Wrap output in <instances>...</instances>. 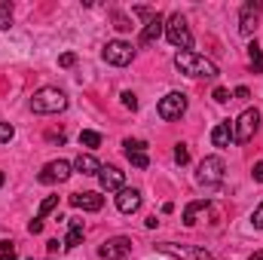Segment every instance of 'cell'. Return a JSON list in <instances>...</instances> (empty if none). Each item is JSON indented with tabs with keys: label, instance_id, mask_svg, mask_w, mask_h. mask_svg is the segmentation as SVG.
Listing matches in <instances>:
<instances>
[{
	"label": "cell",
	"instance_id": "obj_1",
	"mask_svg": "<svg viewBox=\"0 0 263 260\" xmlns=\"http://www.w3.org/2000/svg\"><path fill=\"white\" fill-rule=\"evenodd\" d=\"M175 67H178L181 73H187V77H205V80H214V77H217V65L208 62V59L199 55V52H178V55H175Z\"/></svg>",
	"mask_w": 263,
	"mask_h": 260
},
{
	"label": "cell",
	"instance_id": "obj_2",
	"mask_svg": "<svg viewBox=\"0 0 263 260\" xmlns=\"http://www.w3.org/2000/svg\"><path fill=\"white\" fill-rule=\"evenodd\" d=\"M67 107V95L55 86H43L31 95V110L34 114H62Z\"/></svg>",
	"mask_w": 263,
	"mask_h": 260
},
{
	"label": "cell",
	"instance_id": "obj_3",
	"mask_svg": "<svg viewBox=\"0 0 263 260\" xmlns=\"http://www.w3.org/2000/svg\"><path fill=\"white\" fill-rule=\"evenodd\" d=\"M165 37H168V43L178 46L181 52H193V34H190V25H187V18H184L181 12L168 15V22H165Z\"/></svg>",
	"mask_w": 263,
	"mask_h": 260
},
{
	"label": "cell",
	"instance_id": "obj_4",
	"mask_svg": "<svg viewBox=\"0 0 263 260\" xmlns=\"http://www.w3.org/2000/svg\"><path fill=\"white\" fill-rule=\"evenodd\" d=\"M223 172H227V165H223L220 156H205L196 169V184H202V187H217L223 181Z\"/></svg>",
	"mask_w": 263,
	"mask_h": 260
},
{
	"label": "cell",
	"instance_id": "obj_5",
	"mask_svg": "<svg viewBox=\"0 0 263 260\" xmlns=\"http://www.w3.org/2000/svg\"><path fill=\"white\" fill-rule=\"evenodd\" d=\"M233 129H236V144H248V141L257 135V129H260V110H257V107L242 110L239 120L233 123Z\"/></svg>",
	"mask_w": 263,
	"mask_h": 260
},
{
	"label": "cell",
	"instance_id": "obj_6",
	"mask_svg": "<svg viewBox=\"0 0 263 260\" xmlns=\"http://www.w3.org/2000/svg\"><path fill=\"white\" fill-rule=\"evenodd\" d=\"M104 62L107 65H117V67H126L132 65V59H135V46L126 43V40H110L107 46H104Z\"/></svg>",
	"mask_w": 263,
	"mask_h": 260
},
{
	"label": "cell",
	"instance_id": "obj_7",
	"mask_svg": "<svg viewBox=\"0 0 263 260\" xmlns=\"http://www.w3.org/2000/svg\"><path fill=\"white\" fill-rule=\"evenodd\" d=\"M159 117L162 120H181L187 114V95L184 92H168L165 98H159Z\"/></svg>",
	"mask_w": 263,
	"mask_h": 260
},
{
	"label": "cell",
	"instance_id": "obj_8",
	"mask_svg": "<svg viewBox=\"0 0 263 260\" xmlns=\"http://www.w3.org/2000/svg\"><path fill=\"white\" fill-rule=\"evenodd\" d=\"M98 257L101 260H129L132 257V239H126V236L107 239V242L98 248Z\"/></svg>",
	"mask_w": 263,
	"mask_h": 260
},
{
	"label": "cell",
	"instance_id": "obj_9",
	"mask_svg": "<svg viewBox=\"0 0 263 260\" xmlns=\"http://www.w3.org/2000/svg\"><path fill=\"white\" fill-rule=\"evenodd\" d=\"M70 162L67 159H52V162H46L43 169H40V175H37V181L40 184H62V181H67L70 178Z\"/></svg>",
	"mask_w": 263,
	"mask_h": 260
},
{
	"label": "cell",
	"instance_id": "obj_10",
	"mask_svg": "<svg viewBox=\"0 0 263 260\" xmlns=\"http://www.w3.org/2000/svg\"><path fill=\"white\" fill-rule=\"evenodd\" d=\"M263 3L260 0H248L245 6H242V15H239V31L245 34V37H251L254 31H257V15H260Z\"/></svg>",
	"mask_w": 263,
	"mask_h": 260
},
{
	"label": "cell",
	"instance_id": "obj_11",
	"mask_svg": "<svg viewBox=\"0 0 263 260\" xmlns=\"http://www.w3.org/2000/svg\"><path fill=\"white\" fill-rule=\"evenodd\" d=\"M123 147H126V156H129V162L135 165V169H147V165H150V156H147V141L126 138V141H123Z\"/></svg>",
	"mask_w": 263,
	"mask_h": 260
},
{
	"label": "cell",
	"instance_id": "obj_12",
	"mask_svg": "<svg viewBox=\"0 0 263 260\" xmlns=\"http://www.w3.org/2000/svg\"><path fill=\"white\" fill-rule=\"evenodd\" d=\"M98 181H101V190H104V193H120L123 184H126V175H123L120 169H114V165H101Z\"/></svg>",
	"mask_w": 263,
	"mask_h": 260
},
{
	"label": "cell",
	"instance_id": "obj_13",
	"mask_svg": "<svg viewBox=\"0 0 263 260\" xmlns=\"http://www.w3.org/2000/svg\"><path fill=\"white\" fill-rule=\"evenodd\" d=\"M162 34H165V22H162V15L156 12L153 18H147V25H144V31H141V46H150V43H156Z\"/></svg>",
	"mask_w": 263,
	"mask_h": 260
},
{
	"label": "cell",
	"instance_id": "obj_14",
	"mask_svg": "<svg viewBox=\"0 0 263 260\" xmlns=\"http://www.w3.org/2000/svg\"><path fill=\"white\" fill-rule=\"evenodd\" d=\"M211 144H214V147H230V144H236V129H233L230 120H223V123H217V126L211 129Z\"/></svg>",
	"mask_w": 263,
	"mask_h": 260
},
{
	"label": "cell",
	"instance_id": "obj_15",
	"mask_svg": "<svg viewBox=\"0 0 263 260\" xmlns=\"http://www.w3.org/2000/svg\"><path fill=\"white\" fill-rule=\"evenodd\" d=\"M117 208H120L123 214H135V211L141 208V193H138L135 187H123L120 196H117Z\"/></svg>",
	"mask_w": 263,
	"mask_h": 260
},
{
	"label": "cell",
	"instance_id": "obj_16",
	"mask_svg": "<svg viewBox=\"0 0 263 260\" xmlns=\"http://www.w3.org/2000/svg\"><path fill=\"white\" fill-rule=\"evenodd\" d=\"M70 205L80 208V211H101L104 196H98V193H73L70 196Z\"/></svg>",
	"mask_w": 263,
	"mask_h": 260
},
{
	"label": "cell",
	"instance_id": "obj_17",
	"mask_svg": "<svg viewBox=\"0 0 263 260\" xmlns=\"http://www.w3.org/2000/svg\"><path fill=\"white\" fill-rule=\"evenodd\" d=\"M83 236H86V227H83V220L70 217V220H67V239L62 242V245H65V248H77V245L83 242Z\"/></svg>",
	"mask_w": 263,
	"mask_h": 260
},
{
	"label": "cell",
	"instance_id": "obj_18",
	"mask_svg": "<svg viewBox=\"0 0 263 260\" xmlns=\"http://www.w3.org/2000/svg\"><path fill=\"white\" fill-rule=\"evenodd\" d=\"M73 169H77L80 175H98V172H101V162H98L92 153H80V156L73 159Z\"/></svg>",
	"mask_w": 263,
	"mask_h": 260
},
{
	"label": "cell",
	"instance_id": "obj_19",
	"mask_svg": "<svg viewBox=\"0 0 263 260\" xmlns=\"http://www.w3.org/2000/svg\"><path fill=\"white\" fill-rule=\"evenodd\" d=\"M208 208H211L208 199H196V202H190V205L184 208V224H187V227H196V217L202 214V211H208Z\"/></svg>",
	"mask_w": 263,
	"mask_h": 260
},
{
	"label": "cell",
	"instance_id": "obj_20",
	"mask_svg": "<svg viewBox=\"0 0 263 260\" xmlns=\"http://www.w3.org/2000/svg\"><path fill=\"white\" fill-rule=\"evenodd\" d=\"M248 55H251V70H254V73H263V49L257 43L248 46Z\"/></svg>",
	"mask_w": 263,
	"mask_h": 260
},
{
	"label": "cell",
	"instance_id": "obj_21",
	"mask_svg": "<svg viewBox=\"0 0 263 260\" xmlns=\"http://www.w3.org/2000/svg\"><path fill=\"white\" fill-rule=\"evenodd\" d=\"M12 25V3H0V31H9Z\"/></svg>",
	"mask_w": 263,
	"mask_h": 260
},
{
	"label": "cell",
	"instance_id": "obj_22",
	"mask_svg": "<svg viewBox=\"0 0 263 260\" xmlns=\"http://www.w3.org/2000/svg\"><path fill=\"white\" fill-rule=\"evenodd\" d=\"M0 260H18L15 242H9V239H3V242H0Z\"/></svg>",
	"mask_w": 263,
	"mask_h": 260
},
{
	"label": "cell",
	"instance_id": "obj_23",
	"mask_svg": "<svg viewBox=\"0 0 263 260\" xmlns=\"http://www.w3.org/2000/svg\"><path fill=\"white\" fill-rule=\"evenodd\" d=\"M80 144H83V147H98V144H101V135L92 132V129L80 132Z\"/></svg>",
	"mask_w": 263,
	"mask_h": 260
},
{
	"label": "cell",
	"instance_id": "obj_24",
	"mask_svg": "<svg viewBox=\"0 0 263 260\" xmlns=\"http://www.w3.org/2000/svg\"><path fill=\"white\" fill-rule=\"evenodd\" d=\"M55 205H59V196H46V199L40 202V211H37V220H43V217H46V214H49V211H52Z\"/></svg>",
	"mask_w": 263,
	"mask_h": 260
},
{
	"label": "cell",
	"instance_id": "obj_25",
	"mask_svg": "<svg viewBox=\"0 0 263 260\" xmlns=\"http://www.w3.org/2000/svg\"><path fill=\"white\" fill-rule=\"evenodd\" d=\"M114 28L117 31H132V18L123 15V12H114Z\"/></svg>",
	"mask_w": 263,
	"mask_h": 260
},
{
	"label": "cell",
	"instance_id": "obj_26",
	"mask_svg": "<svg viewBox=\"0 0 263 260\" xmlns=\"http://www.w3.org/2000/svg\"><path fill=\"white\" fill-rule=\"evenodd\" d=\"M175 162H178V165H187V162H190V150H187V144H178V147H175Z\"/></svg>",
	"mask_w": 263,
	"mask_h": 260
},
{
	"label": "cell",
	"instance_id": "obj_27",
	"mask_svg": "<svg viewBox=\"0 0 263 260\" xmlns=\"http://www.w3.org/2000/svg\"><path fill=\"white\" fill-rule=\"evenodd\" d=\"M211 98H214L217 104H227V101H230V89H223V86H217V89L211 92Z\"/></svg>",
	"mask_w": 263,
	"mask_h": 260
},
{
	"label": "cell",
	"instance_id": "obj_28",
	"mask_svg": "<svg viewBox=\"0 0 263 260\" xmlns=\"http://www.w3.org/2000/svg\"><path fill=\"white\" fill-rule=\"evenodd\" d=\"M120 98H123V107H129V110H138V95H135V92H123Z\"/></svg>",
	"mask_w": 263,
	"mask_h": 260
},
{
	"label": "cell",
	"instance_id": "obj_29",
	"mask_svg": "<svg viewBox=\"0 0 263 260\" xmlns=\"http://www.w3.org/2000/svg\"><path fill=\"white\" fill-rule=\"evenodd\" d=\"M12 135H15V129H12L9 123H0V144H6V141H12Z\"/></svg>",
	"mask_w": 263,
	"mask_h": 260
},
{
	"label": "cell",
	"instance_id": "obj_30",
	"mask_svg": "<svg viewBox=\"0 0 263 260\" xmlns=\"http://www.w3.org/2000/svg\"><path fill=\"white\" fill-rule=\"evenodd\" d=\"M251 224H254L257 230H263V202L254 208V214H251Z\"/></svg>",
	"mask_w": 263,
	"mask_h": 260
},
{
	"label": "cell",
	"instance_id": "obj_31",
	"mask_svg": "<svg viewBox=\"0 0 263 260\" xmlns=\"http://www.w3.org/2000/svg\"><path fill=\"white\" fill-rule=\"evenodd\" d=\"M59 65H62V67H73V65H77V55H73V52H65V55H59Z\"/></svg>",
	"mask_w": 263,
	"mask_h": 260
},
{
	"label": "cell",
	"instance_id": "obj_32",
	"mask_svg": "<svg viewBox=\"0 0 263 260\" xmlns=\"http://www.w3.org/2000/svg\"><path fill=\"white\" fill-rule=\"evenodd\" d=\"M28 233H31V236H37V233H43V220H37V217H34V220L28 224Z\"/></svg>",
	"mask_w": 263,
	"mask_h": 260
},
{
	"label": "cell",
	"instance_id": "obj_33",
	"mask_svg": "<svg viewBox=\"0 0 263 260\" xmlns=\"http://www.w3.org/2000/svg\"><path fill=\"white\" fill-rule=\"evenodd\" d=\"M190 260H214V257H211V254H208L205 248H196V251H193V257H190Z\"/></svg>",
	"mask_w": 263,
	"mask_h": 260
},
{
	"label": "cell",
	"instance_id": "obj_34",
	"mask_svg": "<svg viewBox=\"0 0 263 260\" xmlns=\"http://www.w3.org/2000/svg\"><path fill=\"white\" fill-rule=\"evenodd\" d=\"M46 251H49V254H59V239H49V242H46Z\"/></svg>",
	"mask_w": 263,
	"mask_h": 260
},
{
	"label": "cell",
	"instance_id": "obj_35",
	"mask_svg": "<svg viewBox=\"0 0 263 260\" xmlns=\"http://www.w3.org/2000/svg\"><path fill=\"white\" fill-rule=\"evenodd\" d=\"M251 175H254V181H263V162H257V165L251 169Z\"/></svg>",
	"mask_w": 263,
	"mask_h": 260
},
{
	"label": "cell",
	"instance_id": "obj_36",
	"mask_svg": "<svg viewBox=\"0 0 263 260\" xmlns=\"http://www.w3.org/2000/svg\"><path fill=\"white\" fill-rule=\"evenodd\" d=\"M248 260H263V251H254V254H251Z\"/></svg>",
	"mask_w": 263,
	"mask_h": 260
},
{
	"label": "cell",
	"instance_id": "obj_37",
	"mask_svg": "<svg viewBox=\"0 0 263 260\" xmlns=\"http://www.w3.org/2000/svg\"><path fill=\"white\" fill-rule=\"evenodd\" d=\"M3 181H6V175H3V172H0V187H3Z\"/></svg>",
	"mask_w": 263,
	"mask_h": 260
}]
</instances>
